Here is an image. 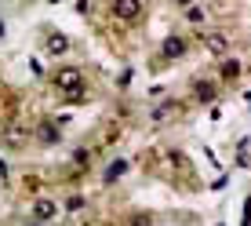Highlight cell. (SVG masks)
<instances>
[{
    "instance_id": "obj_1",
    "label": "cell",
    "mask_w": 251,
    "mask_h": 226,
    "mask_svg": "<svg viewBox=\"0 0 251 226\" xmlns=\"http://www.w3.org/2000/svg\"><path fill=\"white\" fill-rule=\"evenodd\" d=\"M58 88L69 91V99H84V81H80V73H76L73 66H66L62 73H58Z\"/></svg>"
},
{
    "instance_id": "obj_2",
    "label": "cell",
    "mask_w": 251,
    "mask_h": 226,
    "mask_svg": "<svg viewBox=\"0 0 251 226\" xmlns=\"http://www.w3.org/2000/svg\"><path fill=\"white\" fill-rule=\"evenodd\" d=\"M113 15L120 22H135L138 15H142V4H138V0H113Z\"/></svg>"
},
{
    "instance_id": "obj_3",
    "label": "cell",
    "mask_w": 251,
    "mask_h": 226,
    "mask_svg": "<svg viewBox=\"0 0 251 226\" xmlns=\"http://www.w3.org/2000/svg\"><path fill=\"white\" fill-rule=\"evenodd\" d=\"M160 51H164V58H178V55L186 51V37H168Z\"/></svg>"
},
{
    "instance_id": "obj_4",
    "label": "cell",
    "mask_w": 251,
    "mask_h": 226,
    "mask_svg": "<svg viewBox=\"0 0 251 226\" xmlns=\"http://www.w3.org/2000/svg\"><path fill=\"white\" fill-rule=\"evenodd\" d=\"M48 51H51V55H66V51H69V37L51 33V37H48Z\"/></svg>"
},
{
    "instance_id": "obj_5",
    "label": "cell",
    "mask_w": 251,
    "mask_h": 226,
    "mask_svg": "<svg viewBox=\"0 0 251 226\" xmlns=\"http://www.w3.org/2000/svg\"><path fill=\"white\" fill-rule=\"evenodd\" d=\"M33 212H37L40 223H48V219H55V215H58V208L51 204V201H37V208H33Z\"/></svg>"
},
{
    "instance_id": "obj_6",
    "label": "cell",
    "mask_w": 251,
    "mask_h": 226,
    "mask_svg": "<svg viewBox=\"0 0 251 226\" xmlns=\"http://www.w3.org/2000/svg\"><path fill=\"white\" fill-rule=\"evenodd\" d=\"M127 171V161H113L109 164V171H106V182H113V179H120Z\"/></svg>"
},
{
    "instance_id": "obj_7",
    "label": "cell",
    "mask_w": 251,
    "mask_h": 226,
    "mask_svg": "<svg viewBox=\"0 0 251 226\" xmlns=\"http://www.w3.org/2000/svg\"><path fill=\"white\" fill-rule=\"evenodd\" d=\"M237 73H240V62H237V58H226V62H222V77H226V81H233Z\"/></svg>"
},
{
    "instance_id": "obj_8",
    "label": "cell",
    "mask_w": 251,
    "mask_h": 226,
    "mask_svg": "<svg viewBox=\"0 0 251 226\" xmlns=\"http://www.w3.org/2000/svg\"><path fill=\"white\" fill-rule=\"evenodd\" d=\"M197 99H201V102H211V99H215V88L201 81V84H197Z\"/></svg>"
},
{
    "instance_id": "obj_9",
    "label": "cell",
    "mask_w": 251,
    "mask_h": 226,
    "mask_svg": "<svg viewBox=\"0 0 251 226\" xmlns=\"http://www.w3.org/2000/svg\"><path fill=\"white\" fill-rule=\"evenodd\" d=\"M207 48H211L215 55H222V51H226V40L222 37H207Z\"/></svg>"
},
{
    "instance_id": "obj_10",
    "label": "cell",
    "mask_w": 251,
    "mask_h": 226,
    "mask_svg": "<svg viewBox=\"0 0 251 226\" xmlns=\"http://www.w3.org/2000/svg\"><path fill=\"white\" fill-rule=\"evenodd\" d=\"M40 139H44V142H55V139H58V132H55V128H40Z\"/></svg>"
},
{
    "instance_id": "obj_11",
    "label": "cell",
    "mask_w": 251,
    "mask_h": 226,
    "mask_svg": "<svg viewBox=\"0 0 251 226\" xmlns=\"http://www.w3.org/2000/svg\"><path fill=\"white\" fill-rule=\"evenodd\" d=\"M240 226H251V201H244V215H240Z\"/></svg>"
},
{
    "instance_id": "obj_12",
    "label": "cell",
    "mask_w": 251,
    "mask_h": 226,
    "mask_svg": "<svg viewBox=\"0 0 251 226\" xmlns=\"http://www.w3.org/2000/svg\"><path fill=\"white\" fill-rule=\"evenodd\" d=\"M131 226H150V215H135V219H131Z\"/></svg>"
},
{
    "instance_id": "obj_13",
    "label": "cell",
    "mask_w": 251,
    "mask_h": 226,
    "mask_svg": "<svg viewBox=\"0 0 251 226\" xmlns=\"http://www.w3.org/2000/svg\"><path fill=\"white\" fill-rule=\"evenodd\" d=\"M178 4H182V7H189V4H193V0H178Z\"/></svg>"
},
{
    "instance_id": "obj_14",
    "label": "cell",
    "mask_w": 251,
    "mask_h": 226,
    "mask_svg": "<svg viewBox=\"0 0 251 226\" xmlns=\"http://www.w3.org/2000/svg\"><path fill=\"white\" fill-rule=\"evenodd\" d=\"M0 33H4V29H0Z\"/></svg>"
},
{
    "instance_id": "obj_15",
    "label": "cell",
    "mask_w": 251,
    "mask_h": 226,
    "mask_svg": "<svg viewBox=\"0 0 251 226\" xmlns=\"http://www.w3.org/2000/svg\"><path fill=\"white\" fill-rule=\"evenodd\" d=\"M37 226H40V223H37Z\"/></svg>"
}]
</instances>
